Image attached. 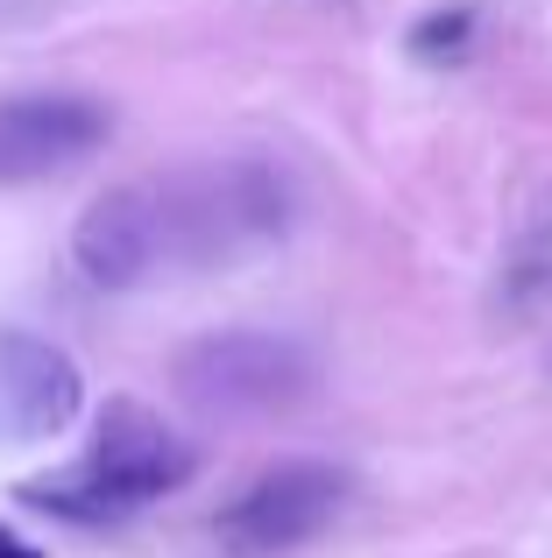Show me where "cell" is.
I'll return each instance as SVG.
<instances>
[{
    "instance_id": "cell-3",
    "label": "cell",
    "mask_w": 552,
    "mask_h": 558,
    "mask_svg": "<svg viewBox=\"0 0 552 558\" xmlns=\"http://www.w3.org/2000/svg\"><path fill=\"white\" fill-rule=\"evenodd\" d=\"M178 389L220 417H263L312 389V361L276 332H213L178 354Z\"/></svg>"
},
{
    "instance_id": "cell-4",
    "label": "cell",
    "mask_w": 552,
    "mask_h": 558,
    "mask_svg": "<svg viewBox=\"0 0 552 558\" xmlns=\"http://www.w3.org/2000/svg\"><path fill=\"white\" fill-rule=\"evenodd\" d=\"M71 255L99 290H135L170 262V213L164 184H121L93 198L71 227Z\"/></svg>"
},
{
    "instance_id": "cell-5",
    "label": "cell",
    "mask_w": 552,
    "mask_h": 558,
    "mask_svg": "<svg viewBox=\"0 0 552 558\" xmlns=\"http://www.w3.org/2000/svg\"><path fill=\"white\" fill-rule=\"evenodd\" d=\"M113 135V113L93 93H22L0 99V184H36L85 163Z\"/></svg>"
},
{
    "instance_id": "cell-9",
    "label": "cell",
    "mask_w": 552,
    "mask_h": 558,
    "mask_svg": "<svg viewBox=\"0 0 552 558\" xmlns=\"http://www.w3.org/2000/svg\"><path fill=\"white\" fill-rule=\"evenodd\" d=\"M0 558H50V551H36L28 537H14V531H0Z\"/></svg>"
},
{
    "instance_id": "cell-1",
    "label": "cell",
    "mask_w": 552,
    "mask_h": 558,
    "mask_svg": "<svg viewBox=\"0 0 552 558\" xmlns=\"http://www.w3.org/2000/svg\"><path fill=\"white\" fill-rule=\"evenodd\" d=\"M199 474V452L170 432L156 410H142L135 396H113L99 410V432H93V452L71 460L64 474H36L22 481V509L36 517H57V523H121L135 509H149L156 495H178L184 481Z\"/></svg>"
},
{
    "instance_id": "cell-6",
    "label": "cell",
    "mask_w": 552,
    "mask_h": 558,
    "mask_svg": "<svg viewBox=\"0 0 552 558\" xmlns=\"http://www.w3.org/2000/svg\"><path fill=\"white\" fill-rule=\"evenodd\" d=\"M85 403L79 361L64 347L36 340L22 326H0V438L8 446H36V438H57Z\"/></svg>"
},
{
    "instance_id": "cell-8",
    "label": "cell",
    "mask_w": 552,
    "mask_h": 558,
    "mask_svg": "<svg viewBox=\"0 0 552 558\" xmlns=\"http://www.w3.org/2000/svg\"><path fill=\"white\" fill-rule=\"evenodd\" d=\"M404 43H411L418 64H460L468 43H475V8H432V14H418Z\"/></svg>"
},
{
    "instance_id": "cell-2",
    "label": "cell",
    "mask_w": 552,
    "mask_h": 558,
    "mask_svg": "<svg viewBox=\"0 0 552 558\" xmlns=\"http://www.w3.org/2000/svg\"><path fill=\"white\" fill-rule=\"evenodd\" d=\"M347 509V474L326 460H276L269 474H255L235 502L213 517V537H220L235 558H276L298 551L326 531Z\"/></svg>"
},
{
    "instance_id": "cell-7",
    "label": "cell",
    "mask_w": 552,
    "mask_h": 558,
    "mask_svg": "<svg viewBox=\"0 0 552 558\" xmlns=\"http://www.w3.org/2000/svg\"><path fill=\"white\" fill-rule=\"evenodd\" d=\"M552 298V219L539 233H525L517 241V255L503 262V304H517V312H531V304Z\"/></svg>"
}]
</instances>
